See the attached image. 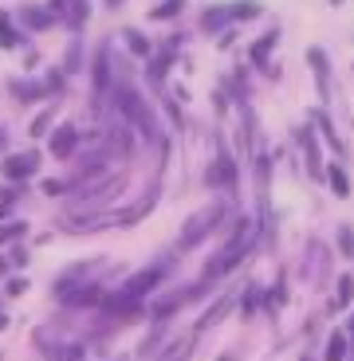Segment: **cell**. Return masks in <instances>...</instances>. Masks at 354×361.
<instances>
[{"instance_id": "30bf717a", "label": "cell", "mask_w": 354, "mask_h": 361, "mask_svg": "<svg viewBox=\"0 0 354 361\" xmlns=\"http://www.w3.org/2000/svg\"><path fill=\"white\" fill-rule=\"evenodd\" d=\"M182 4H185V0H162V4L154 8V20H170V16H177V12H182Z\"/></svg>"}, {"instance_id": "8992f818", "label": "cell", "mask_w": 354, "mask_h": 361, "mask_svg": "<svg viewBox=\"0 0 354 361\" xmlns=\"http://www.w3.org/2000/svg\"><path fill=\"white\" fill-rule=\"evenodd\" d=\"M232 177H236L232 161H228V154H220V161L209 169V185H232Z\"/></svg>"}, {"instance_id": "d6986e66", "label": "cell", "mask_w": 354, "mask_h": 361, "mask_svg": "<svg viewBox=\"0 0 354 361\" xmlns=\"http://www.w3.org/2000/svg\"><path fill=\"white\" fill-rule=\"evenodd\" d=\"M0 326H4V314H0Z\"/></svg>"}, {"instance_id": "9c48e42d", "label": "cell", "mask_w": 354, "mask_h": 361, "mask_svg": "<svg viewBox=\"0 0 354 361\" xmlns=\"http://www.w3.org/2000/svg\"><path fill=\"white\" fill-rule=\"evenodd\" d=\"M346 357V338L343 334H331L327 342V361H343Z\"/></svg>"}, {"instance_id": "277c9868", "label": "cell", "mask_w": 354, "mask_h": 361, "mask_svg": "<svg viewBox=\"0 0 354 361\" xmlns=\"http://www.w3.org/2000/svg\"><path fill=\"white\" fill-rule=\"evenodd\" d=\"M4 173H8L12 180H16V177H32V173H36V154H16V157H8Z\"/></svg>"}, {"instance_id": "6da1fadb", "label": "cell", "mask_w": 354, "mask_h": 361, "mask_svg": "<svg viewBox=\"0 0 354 361\" xmlns=\"http://www.w3.org/2000/svg\"><path fill=\"white\" fill-rule=\"evenodd\" d=\"M118 94V110H122V114H130L138 122V130H146V137H158V126H154V118H150V110L142 106V99H138L134 90L130 87H118L114 90Z\"/></svg>"}, {"instance_id": "4fadbf2b", "label": "cell", "mask_w": 354, "mask_h": 361, "mask_svg": "<svg viewBox=\"0 0 354 361\" xmlns=\"http://www.w3.org/2000/svg\"><path fill=\"white\" fill-rule=\"evenodd\" d=\"M20 16H24V24H32V27H47V20H52V16H44V12H36V8H24Z\"/></svg>"}, {"instance_id": "7c38bea8", "label": "cell", "mask_w": 354, "mask_h": 361, "mask_svg": "<svg viewBox=\"0 0 354 361\" xmlns=\"http://www.w3.org/2000/svg\"><path fill=\"white\" fill-rule=\"evenodd\" d=\"M16 39H20V36L8 27V16L0 12V44H4V47H16Z\"/></svg>"}, {"instance_id": "7a4b0ae2", "label": "cell", "mask_w": 354, "mask_h": 361, "mask_svg": "<svg viewBox=\"0 0 354 361\" xmlns=\"http://www.w3.org/2000/svg\"><path fill=\"white\" fill-rule=\"evenodd\" d=\"M217 220H220V208H209V212H201V216H193V220H189V232L182 235V247H193V244L201 240V235H205L213 224H217Z\"/></svg>"}, {"instance_id": "e0dca14e", "label": "cell", "mask_w": 354, "mask_h": 361, "mask_svg": "<svg viewBox=\"0 0 354 361\" xmlns=\"http://www.w3.org/2000/svg\"><path fill=\"white\" fill-rule=\"evenodd\" d=\"M126 39H130V47H134V51H138V55H150V44H146V39H142V36H134V32H130V36H126Z\"/></svg>"}, {"instance_id": "52a82bcc", "label": "cell", "mask_w": 354, "mask_h": 361, "mask_svg": "<svg viewBox=\"0 0 354 361\" xmlns=\"http://www.w3.org/2000/svg\"><path fill=\"white\" fill-rule=\"evenodd\" d=\"M228 16H232V20H252V16H260V4H256V0H240V4H228Z\"/></svg>"}, {"instance_id": "ffe728a7", "label": "cell", "mask_w": 354, "mask_h": 361, "mask_svg": "<svg viewBox=\"0 0 354 361\" xmlns=\"http://www.w3.org/2000/svg\"><path fill=\"white\" fill-rule=\"evenodd\" d=\"M350 334H354V322H350Z\"/></svg>"}, {"instance_id": "ac0fdd59", "label": "cell", "mask_w": 354, "mask_h": 361, "mask_svg": "<svg viewBox=\"0 0 354 361\" xmlns=\"http://www.w3.org/2000/svg\"><path fill=\"white\" fill-rule=\"evenodd\" d=\"M47 122H52V114H40V118H36V126H32V134H44Z\"/></svg>"}, {"instance_id": "8fae6325", "label": "cell", "mask_w": 354, "mask_h": 361, "mask_svg": "<svg viewBox=\"0 0 354 361\" xmlns=\"http://www.w3.org/2000/svg\"><path fill=\"white\" fill-rule=\"evenodd\" d=\"M331 185H335V192H338V197H346V192H350V180H346V173L338 169V165L331 169Z\"/></svg>"}, {"instance_id": "5bb4252c", "label": "cell", "mask_w": 354, "mask_h": 361, "mask_svg": "<svg viewBox=\"0 0 354 361\" xmlns=\"http://www.w3.org/2000/svg\"><path fill=\"white\" fill-rule=\"evenodd\" d=\"M350 275H343V279H338V298H335V307H346V302H350Z\"/></svg>"}, {"instance_id": "9a60e30c", "label": "cell", "mask_w": 354, "mask_h": 361, "mask_svg": "<svg viewBox=\"0 0 354 361\" xmlns=\"http://www.w3.org/2000/svg\"><path fill=\"white\" fill-rule=\"evenodd\" d=\"M311 63L319 67V90L327 94V63H323V55H319V51H311Z\"/></svg>"}, {"instance_id": "5b68a950", "label": "cell", "mask_w": 354, "mask_h": 361, "mask_svg": "<svg viewBox=\"0 0 354 361\" xmlns=\"http://www.w3.org/2000/svg\"><path fill=\"white\" fill-rule=\"evenodd\" d=\"M75 145H79V134H75L71 126H64L59 134L52 137V154H55V157H71V149H75Z\"/></svg>"}, {"instance_id": "2e32d148", "label": "cell", "mask_w": 354, "mask_h": 361, "mask_svg": "<svg viewBox=\"0 0 354 361\" xmlns=\"http://www.w3.org/2000/svg\"><path fill=\"white\" fill-rule=\"evenodd\" d=\"M16 235H24V224H4L0 228V244H4V240H16Z\"/></svg>"}, {"instance_id": "ba28073f", "label": "cell", "mask_w": 354, "mask_h": 361, "mask_svg": "<svg viewBox=\"0 0 354 361\" xmlns=\"http://www.w3.org/2000/svg\"><path fill=\"white\" fill-rule=\"evenodd\" d=\"M228 8H213V12H205V20H201V24H205V32H217V27H225L228 24Z\"/></svg>"}, {"instance_id": "3957f363", "label": "cell", "mask_w": 354, "mask_h": 361, "mask_svg": "<svg viewBox=\"0 0 354 361\" xmlns=\"http://www.w3.org/2000/svg\"><path fill=\"white\" fill-rule=\"evenodd\" d=\"M162 275H165V267H154V271H142V275H134V279L126 283V298H138V295H146V290H154Z\"/></svg>"}]
</instances>
